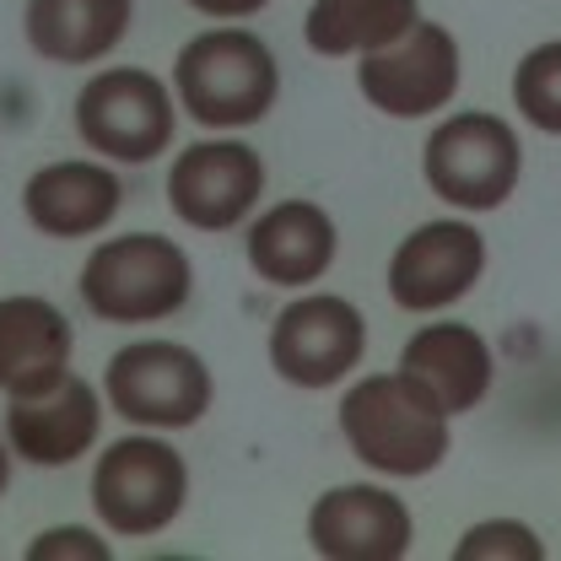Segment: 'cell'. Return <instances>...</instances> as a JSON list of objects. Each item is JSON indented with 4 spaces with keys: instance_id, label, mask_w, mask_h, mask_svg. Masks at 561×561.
I'll list each match as a JSON object with an SVG mask.
<instances>
[{
    "instance_id": "6da1fadb",
    "label": "cell",
    "mask_w": 561,
    "mask_h": 561,
    "mask_svg": "<svg viewBox=\"0 0 561 561\" xmlns=\"http://www.w3.org/2000/svg\"><path fill=\"white\" fill-rule=\"evenodd\" d=\"M335 421L346 448L383 481H421L454 448V416L432 405L400 367L346 383Z\"/></svg>"
},
{
    "instance_id": "7a4b0ae2",
    "label": "cell",
    "mask_w": 561,
    "mask_h": 561,
    "mask_svg": "<svg viewBox=\"0 0 561 561\" xmlns=\"http://www.w3.org/2000/svg\"><path fill=\"white\" fill-rule=\"evenodd\" d=\"M173 92H179V108L195 125L216 130V136L249 130V125H260L276 108L280 98L276 49L254 27H238V22L206 27V33H195L179 49Z\"/></svg>"
},
{
    "instance_id": "3957f363",
    "label": "cell",
    "mask_w": 561,
    "mask_h": 561,
    "mask_svg": "<svg viewBox=\"0 0 561 561\" xmlns=\"http://www.w3.org/2000/svg\"><path fill=\"white\" fill-rule=\"evenodd\" d=\"M76 291L98 324H162L195 297V265L168 232H119L87 254Z\"/></svg>"
},
{
    "instance_id": "277c9868",
    "label": "cell",
    "mask_w": 561,
    "mask_h": 561,
    "mask_svg": "<svg viewBox=\"0 0 561 561\" xmlns=\"http://www.w3.org/2000/svg\"><path fill=\"white\" fill-rule=\"evenodd\" d=\"M421 179L459 216L502 210L524 179V140L502 114H486V108L443 114L421 146Z\"/></svg>"
},
{
    "instance_id": "5b68a950",
    "label": "cell",
    "mask_w": 561,
    "mask_h": 561,
    "mask_svg": "<svg viewBox=\"0 0 561 561\" xmlns=\"http://www.w3.org/2000/svg\"><path fill=\"white\" fill-rule=\"evenodd\" d=\"M190 507V465L168 432H130L92 465V513L119 540H151Z\"/></svg>"
},
{
    "instance_id": "8992f818",
    "label": "cell",
    "mask_w": 561,
    "mask_h": 561,
    "mask_svg": "<svg viewBox=\"0 0 561 561\" xmlns=\"http://www.w3.org/2000/svg\"><path fill=\"white\" fill-rule=\"evenodd\" d=\"M70 125L87 151H98L103 162H130L146 168L162 151H173L179 136V92L140 66H103L87 76V87L76 92Z\"/></svg>"
},
{
    "instance_id": "52a82bcc",
    "label": "cell",
    "mask_w": 561,
    "mask_h": 561,
    "mask_svg": "<svg viewBox=\"0 0 561 561\" xmlns=\"http://www.w3.org/2000/svg\"><path fill=\"white\" fill-rule=\"evenodd\" d=\"M103 400L114 416L146 432H190L201 426L216 400L206 356L168 335H140L119 346L103 367Z\"/></svg>"
},
{
    "instance_id": "ba28073f",
    "label": "cell",
    "mask_w": 561,
    "mask_h": 561,
    "mask_svg": "<svg viewBox=\"0 0 561 561\" xmlns=\"http://www.w3.org/2000/svg\"><path fill=\"white\" fill-rule=\"evenodd\" d=\"M265 356L280 383L324 394L346 383L367 356V313L341 291H297L271 324Z\"/></svg>"
},
{
    "instance_id": "9c48e42d",
    "label": "cell",
    "mask_w": 561,
    "mask_h": 561,
    "mask_svg": "<svg viewBox=\"0 0 561 561\" xmlns=\"http://www.w3.org/2000/svg\"><path fill=\"white\" fill-rule=\"evenodd\" d=\"M271 168L238 136H206L184 146L168 168V210L190 232H232L249 227L265 201Z\"/></svg>"
},
{
    "instance_id": "30bf717a",
    "label": "cell",
    "mask_w": 561,
    "mask_h": 561,
    "mask_svg": "<svg viewBox=\"0 0 561 561\" xmlns=\"http://www.w3.org/2000/svg\"><path fill=\"white\" fill-rule=\"evenodd\" d=\"M459 81H465L459 38L443 22H426V16L411 33H400L394 44L362 55V66H356L362 98L378 114H389V119H432V114H443L454 103Z\"/></svg>"
},
{
    "instance_id": "8fae6325",
    "label": "cell",
    "mask_w": 561,
    "mask_h": 561,
    "mask_svg": "<svg viewBox=\"0 0 561 561\" xmlns=\"http://www.w3.org/2000/svg\"><path fill=\"white\" fill-rule=\"evenodd\" d=\"M486 276V238L470 216L411 227L389 254V302L405 313H443L465 302Z\"/></svg>"
},
{
    "instance_id": "7c38bea8",
    "label": "cell",
    "mask_w": 561,
    "mask_h": 561,
    "mask_svg": "<svg viewBox=\"0 0 561 561\" xmlns=\"http://www.w3.org/2000/svg\"><path fill=\"white\" fill-rule=\"evenodd\" d=\"M416 540L411 507L378 481H346L313 496L308 546L324 561H400Z\"/></svg>"
},
{
    "instance_id": "4fadbf2b",
    "label": "cell",
    "mask_w": 561,
    "mask_h": 561,
    "mask_svg": "<svg viewBox=\"0 0 561 561\" xmlns=\"http://www.w3.org/2000/svg\"><path fill=\"white\" fill-rule=\"evenodd\" d=\"M125 210V179L103 162V157H60L27 173L22 184V216L33 232L76 243V238H98L114 227V216Z\"/></svg>"
},
{
    "instance_id": "5bb4252c",
    "label": "cell",
    "mask_w": 561,
    "mask_h": 561,
    "mask_svg": "<svg viewBox=\"0 0 561 561\" xmlns=\"http://www.w3.org/2000/svg\"><path fill=\"white\" fill-rule=\"evenodd\" d=\"M103 405H108V400H103L87 378L66 373V378H60L55 389H44V394H16V400L5 405L0 432H5V443H11V454H16L22 465L66 470V465L87 459V454L98 448Z\"/></svg>"
},
{
    "instance_id": "9a60e30c",
    "label": "cell",
    "mask_w": 561,
    "mask_h": 561,
    "mask_svg": "<svg viewBox=\"0 0 561 561\" xmlns=\"http://www.w3.org/2000/svg\"><path fill=\"white\" fill-rule=\"evenodd\" d=\"M243 254L260 280H271L280 291H308L313 280L330 276L341 254V227L319 201H302V195L276 201V206L254 210Z\"/></svg>"
},
{
    "instance_id": "2e32d148",
    "label": "cell",
    "mask_w": 561,
    "mask_h": 561,
    "mask_svg": "<svg viewBox=\"0 0 561 561\" xmlns=\"http://www.w3.org/2000/svg\"><path fill=\"white\" fill-rule=\"evenodd\" d=\"M400 373L432 405H443L448 416H465L491 394L496 356H491V341L476 324L437 319V324H421L416 335L400 346Z\"/></svg>"
},
{
    "instance_id": "e0dca14e",
    "label": "cell",
    "mask_w": 561,
    "mask_h": 561,
    "mask_svg": "<svg viewBox=\"0 0 561 561\" xmlns=\"http://www.w3.org/2000/svg\"><path fill=\"white\" fill-rule=\"evenodd\" d=\"M70 330L66 308L38 297V291H11L0 297V394H44L70 373Z\"/></svg>"
},
{
    "instance_id": "ac0fdd59",
    "label": "cell",
    "mask_w": 561,
    "mask_h": 561,
    "mask_svg": "<svg viewBox=\"0 0 561 561\" xmlns=\"http://www.w3.org/2000/svg\"><path fill=\"white\" fill-rule=\"evenodd\" d=\"M136 22V0H27L22 33L44 66H98Z\"/></svg>"
},
{
    "instance_id": "d6986e66",
    "label": "cell",
    "mask_w": 561,
    "mask_h": 561,
    "mask_svg": "<svg viewBox=\"0 0 561 561\" xmlns=\"http://www.w3.org/2000/svg\"><path fill=\"white\" fill-rule=\"evenodd\" d=\"M421 22V0H313L302 16V44L324 60L373 55Z\"/></svg>"
},
{
    "instance_id": "ffe728a7",
    "label": "cell",
    "mask_w": 561,
    "mask_h": 561,
    "mask_svg": "<svg viewBox=\"0 0 561 561\" xmlns=\"http://www.w3.org/2000/svg\"><path fill=\"white\" fill-rule=\"evenodd\" d=\"M513 108L540 136H561V38L535 44L513 66Z\"/></svg>"
},
{
    "instance_id": "44dd1931",
    "label": "cell",
    "mask_w": 561,
    "mask_h": 561,
    "mask_svg": "<svg viewBox=\"0 0 561 561\" xmlns=\"http://www.w3.org/2000/svg\"><path fill=\"white\" fill-rule=\"evenodd\" d=\"M486 557H502V561H546V546L529 524L518 518H481L459 535L454 546V561H486Z\"/></svg>"
},
{
    "instance_id": "7402d4cb",
    "label": "cell",
    "mask_w": 561,
    "mask_h": 561,
    "mask_svg": "<svg viewBox=\"0 0 561 561\" xmlns=\"http://www.w3.org/2000/svg\"><path fill=\"white\" fill-rule=\"evenodd\" d=\"M108 561L114 557V546L98 535V529H87V524H55V529H44V535H33V546H27V561Z\"/></svg>"
},
{
    "instance_id": "603a6c76",
    "label": "cell",
    "mask_w": 561,
    "mask_h": 561,
    "mask_svg": "<svg viewBox=\"0 0 561 561\" xmlns=\"http://www.w3.org/2000/svg\"><path fill=\"white\" fill-rule=\"evenodd\" d=\"M184 5L210 16V22H249V16H260L271 0H184Z\"/></svg>"
},
{
    "instance_id": "cb8c5ba5",
    "label": "cell",
    "mask_w": 561,
    "mask_h": 561,
    "mask_svg": "<svg viewBox=\"0 0 561 561\" xmlns=\"http://www.w3.org/2000/svg\"><path fill=\"white\" fill-rule=\"evenodd\" d=\"M11 459H16V454H11V443H5V432H0V496L11 491Z\"/></svg>"
}]
</instances>
